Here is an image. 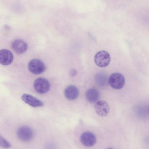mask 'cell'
<instances>
[{
  "label": "cell",
  "mask_w": 149,
  "mask_h": 149,
  "mask_svg": "<svg viewBox=\"0 0 149 149\" xmlns=\"http://www.w3.org/2000/svg\"><path fill=\"white\" fill-rule=\"evenodd\" d=\"M108 83L112 88L120 89L124 86L125 79L123 74L119 73L116 72L110 75L108 80Z\"/></svg>",
  "instance_id": "obj_1"
},
{
  "label": "cell",
  "mask_w": 149,
  "mask_h": 149,
  "mask_svg": "<svg viewBox=\"0 0 149 149\" xmlns=\"http://www.w3.org/2000/svg\"><path fill=\"white\" fill-rule=\"evenodd\" d=\"M17 136L21 141L27 142L31 141L33 138L34 132L33 130L27 126L20 127L17 131Z\"/></svg>",
  "instance_id": "obj_2"
},
{
  "label": "cell",
  "mask_w": 149,
  "mask_h": 149,
  "mask_svg": "<svg viewBox=\"0 0 149 149\" xmlns=\"http://www.w3.org/2000/svg\"><path fill=\"white\" fill-rule=\"evenodd\" d=\"M33 87L38 93L42 94L48 92L50 88V85L48 81L43 77H39L34 81Z\"/></svg>",
  "instance_id": "obj_3"
},
{
  "label": "cell",
  "mask_w": 149,
  "mask_h": 149,
  "mask_svg": "<svg viewBox=\"0 0 149 149\" xmlns=\"http://www.w3.org/2000/svg\"><path fill=\"white\" fill-rule=\"evenodd\" d=\"M111 59L109 54L104 50L100 51L97 53L94 57L95 63L98 66L104 67L108 66Z\"/></svg>",
  "instance_id": "obj_4"
},
{
  "label": "cell",
  "mask_w": 149,
  "mask_h": 149,
  "mask_svg": "<svg viewBox=\"0 0 149 149\" xmlns=\"http://www.w3.org/2000/svg\"><path fill=\"white\" fill-rule=\"evenodd\" d=\"M28 68L29 71L35 74H39L43 72L45 69L44 63L37 59H33L29 62Z\"/></svg>",
  "instance_id": "obj_5"
},
{
  "label": "cell",
  "mask_w": 149,
  "mask_h": 149,
  "mask_svg": "<svg viewBox=\"0 0 149 149\" xmlns=\"http://www.w3.org/2000/svg\"><path fill=\"white\" fill-rule=\"evenodd\" d=\"M94 108L96 113L102 117L107 116L109 112V104L104 100L97 101L94 106Z\"/></svg>",
  "instance_id": "obj_6"
},
{
  "label": "cell",
  "mask_w": 149,
  "mask_h": 149,
  "mask_svg": "<svg viewBox=\"0 0 149 149\" xmlns=\"http://www.w3.org/2000/svg\"><path fill=\"white\" fill-rule=\"evenodd\" d=\"M81 143L87 147H91L96 143V139L95 135L90 132H85L81 134L80 138Z\"/></svg>",
  "instance_id": "obj_7"
},
{
  "label": "cell",
  "mask_w": 149,
  "mask_h": 149,
  "mask_svg": "<svg viewBox=\"0 0 149 149\" xmlns=\"http://www.w3.org/2000/svg\"><path fill=\"white\" fill-rule=\"evenodd\" d=\"M21 98L25 103L33 107H42L44 105L42 101L30 94H24Z\"/></svg>",
  "instance_id": "obj_8"
},
{
  "label": "cell",
  "mask_w": 149,
  "mask_h": 149,
  "mask_svg": "<svg viewBox=\"0 0 149 149\" xmlns=\"http://www.w3.org/2000/svg\"><path fill=\"white\" fill-rule=\"evenodd\" d=\"M11 47L16 53L18 54H21L24 53L27 50L28 45L23 40L16 39L12 42Z\"/></svg>",
  "instance_id": "obj_9"
},
{
  "label": "cell",
  "mask_w": 149,
  "mask_h": 149,
  "mask_svg": "<svg viewBox=\"0 0 149 149\" xmlns=\"http://www.w3.org/2000/svg\"><path fill=\"white\" fill-rule=\"evenodd\" d=\"M13 59V53L7 49L0 50V63L3 65H7L10 64Z\"/></svg>",
  "instance_id": "obj_10"
},
{
  "label": "cell",
  "mask_w": 149,
  "mask_h": 149,
  "mask_svg": "<svg viewBox=\"0 0 149 149\" xmlns=\"http://www.w3.org/2000/svg\"><path fill=\"white\" fill-rule=\"evenodd\" d=\"M65 96L68 100H74L78 97L79 91L78 88L75 86L70 85L66 88L64 92Z\"/></svg>",
  "instance_id": "obj_11"
},
{
  "label": "cell",
  "mask_w": 149,
  "mask_h": 149,
  "mask_svg": "<svg viewBox=\"0 0 149 149\" xmlns=\"http://www.w3.org/2000/svg\"><path fill=\"white\" fill-rule=\"evenodd\" d=\"M100 95V93L98 90L94 88L88 89L85 94L87 100L91 103L97 102L99 98Z\"/></svg>",
  "instance_id": "obj_12"
},
{
  "label": "cell",
  "mask_w": 149,
  "mask_h": 149,
  "mask_svg": "<svg viewBox=\"0 0 149 149\" xmlns=\"http://www.w3.org/2000/svg\"><path fill=\"white\" fill-rule=\"evenodd\" d=\"M11 146L10 144L5 139L0 135V147L8 148Z\"/></svg>",
  "instance_id": "obj_13"
},
{
  "label": "cell",
  "mask_w": 149,
  "mask_h": 149,
  "mask_svg": "<svg viewBox=\"0 0 149 149\" xmlns=\"http://www.w3.org/2000/svg\"><path fill=\"white\" fill-rule=\"evenodd\" d=\"M77 74V71L75 69H72L70 71V74L71 76H75Z\"/></svg>",
  "instance_id": "obj_14"
}]
</instances>
